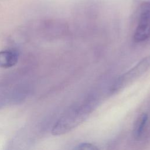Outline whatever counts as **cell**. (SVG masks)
<instances>
[{
	"label": "cell",
	"instance_id": "1",
	"mask_svg": "<svg viewBox=\"0 0 150 150\" xmlns=\"http://www.w3.org/2000/svg\"><path fill=\"white\" fill-rule=\"evenodd\" d=\"M91 109V105L88 103L69 107L56 122L52 134L53 135H61L70 132L86 119Z\"/></svg>",
	"mask_w": 150,
	"mask_h": 150
},
{
	"label": "cell",
	"instance_id": "2",
	"mask_svg": "<svg viewBox=\"0 0 150 150\" xmlns=\"http://www.w3.org/2000/svg\"><path fill=\"white\" fill-rule=\"evenodd\" d=\"M150 69V56L139 61L135 66L118 77L112 86L113 90H117L126 86L145 74Z\"/></svg>",
	"mask_w": 150,
	"mask_h": 150
},
{
	"label": "cell",
	"instance_id": "3",
	"mask_svg": "<svg viewBox=\"0 0 150 150\" xmlns=\"http://www.w3.org/2000/svg\"><path fill=\"white\" fill-rule=\"evenodd\" d=\"M150 37V2L142 4L138 23L134 33L136 42H142Z\"/></svg>",
	"mask_w": 150,
	"mask_h": 150
},
{
	"label": "cell",
	"instance_id": "4",
	"mask_svg": "<svg viewBox=\"0 0 150 150\" xmlns=\"http://www.w3.org/2000/svg\"><path fill=\"white\" fill-rule=\"evenodd\" d=\"M148 120V114L145 112L142 113L137 117L134 122L132 129V135L135 139H138L141 137Z\"/></svg>",
	"mask_w": 150,
	"mask_h": 150
},
{
	"label": "cell",
	"instance_id": "5",
	"mask_svg": "<svg viewBox=\"0 0 150 150\" xmlns=\"http://www.w3.org/2000/svg\"><path fill=\"white\" fill-rule=\"evenodd\" d=\"M18 62V54L13 51L0 52V67L9 68L15 65Z\"/></svg>",
	"mask_w": 150,
	"mask_h": 150
},
{
	"label": "cell",
	"instance_id": "6",
	"mask_svg": "<svg viewBox=\"0 0 150 150\" xmlns=\"http://www.w3.org/2000/svg\"><path fill=\"white\" fill-rule=\"evenodd\" d=\"M76 150H100L97 146L89 142L81 143L76 147Z\"/></svg>",
	"mask_w": 150,
	"mask_h": 150
}]
</instances>
